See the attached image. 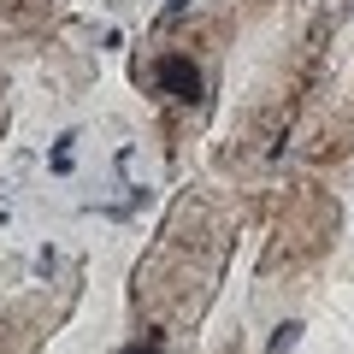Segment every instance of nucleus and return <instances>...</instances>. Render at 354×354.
Returning <instances> with one entry per match:
<instances>
[{"instance_id": "1", "label": "nucleus", "mask_w": 354, "mask_h": 354, "mask_svg": "<svg viewBox=\"0 0 354 354\" xmlns=\"http://www.w3.org/2000/svg\"><path fill=\"white\" fill-rule=\"evenodd\" d=\"M160 88H171L177 101H201V71H195L189 59H177V53H171V59L160 65Z\"/></svg>"}, {"instance_id": "2", "label": "nucleus", "mask_w": 354, "mask_h": 354, "mask_svg": "<svg viewBox=\"0 0 354 354\" xmlns=\"http://www.w3.org/2000/svg\"><path fill=\"white\" fill-rule=\"evenodd\" d=\"M124 354H160V348H153V342H142V348H124Z\"/></svg>"}]
</instances>
